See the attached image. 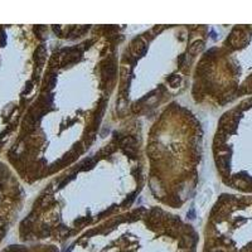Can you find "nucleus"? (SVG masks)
Listing matches in <instances>:
<instances>
[{
  "instance_id": "f257e3e1",
  "label": "nucleus",
  "mask_w": 252,
  "mask_h": 252,
  "mask_svg": "<svg viewBox=\"0 0 252 252\" xmlns=\"http://www.w3.org/2000/svg\"><path fill=\"white\" fill-rule=\"evenodd\" d=\"M127 26H51V48L10 160L29 186L48 181L94 149L118 87Z\"/></svg>"
},
{
  "instance_id": "7ed1b4c3",
  "label": "nucleus",
  "mask_w": 252,
  "mask_h": 252,
  "mask_svg": "<svg viewBox=\"0 0 252 252\" xmlns=\"http://www.w3.org/2000/svg\"><path fill=\"white\" fill-rule=\"evenodd\" d=\"M206 26H152L124 43L107 124L153 116L190 89L206 49Z\"/></svg>"
},
{
  "instance_id": "20e7f679",
  "label": "nucleus",
  "mask_w": 252,
  "mask_h": 252,
  "mask_svg": "<svg viewBox=\"0 0 252 252\" xmlns=\"http://www.w3.org/2000/svg\"><path fill=\"white\" fill-rule=\"evenodd\" d=\"M145 189L152 203L178 212L194 197L203 158V126L192 107L172 101L144 129Z\"/></svg>"
},
{
  "instance_id": "f03ea898",
  "label": "nucleus",
  "mask_w": 252,
  "mask_h": 252,
  "mask_svg": "<svg viewBox=\"0 0 252 252\" xmlns=\"http://www.w3.org/2000/svg\"><path fill=\"white\" fill-rule=\"evenodd\" d=\"M144 120L114 126L82 159L44 182L20 223L24 240L62 244L136 206L145 190Z\"/></svg>"
}]
</instances>
